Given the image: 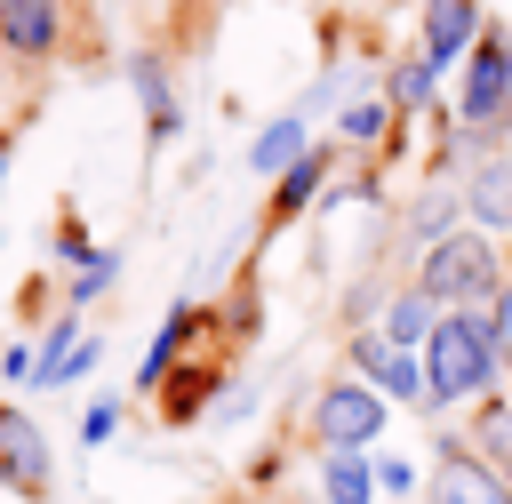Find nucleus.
<instances>
[{"label": "nucleus", "instance_id": "1", "mask_svg": "<svg viewBox=\"0 0 512 504\" xmlns=\"http://www.w3.org/2000/svg\"><path fill=\"white\" fill-rule=\"evenodd\" d=\"M480 392H504V344L488 336L480 304H456L424 336V416H456Z\"/></svg>", "mask_w": 512, "mask_h": 504}, {"label": "nucleus", "instance_id": "2", "mask_svg": "<svg viewBox=\"0 0 512 504\" xmlns=\"http://www.w3.org/2000/svg\"><path fill=\"white\" fill-rule=\"evenodd\" d=\"M448 128H456L464 160L512 144V32H504V24H480V40L456 56V104H448Z\"/></svg>", "mask_w": 512, "mask_h": 504}, {"label": "nucleus", "instance_id": "3", "mask_svg": "<svg viewBox=\"0 0 512 504\" xmlns=\"http://www.w3.org/2000/svg\"><path fill=\"white\" fill-rule=\"evenodd\" d=\"M504 272H512V248H504L496 232H480V224L440 232V240L416 248V264H408V280H416L440 312H456V304H488V296L504 288Z\"/></svg>", "mask_w": 512, "mask_h": 504}, {"label": "nucleus", "instance_id": "4", "mask_svg": "<svg viewBox=\"0 0 512 504\" xmlns=\"http://www.w3.org/2000/svg\"><path fill=\"white\" fill-rule=\"evenodd\" d=\"M384 424H392V400H384L368 376H352V368L328 376V384L312 392V416H304L312 448H376Z\"/></svg>", "mask_w": 512, "mask_h": 504}, {"label": "nucleus", "instance_id": "5", "mask_svg": "<svg viewBox=\"0 0 512 504\" xmlns=\"http://www.w3.org/2000/svg\"><path fill=\"white\" fill-rule=\"evenodd\" d=\"M344 368H352V376H368L392 408H416V416H424V352L392 344L376 320H360V328L344 336Z\"/></svg>", "mask_w": 512, "mask_h": 504}, {"label": "nucleus", "instance_id": "6", "mask_svg": "<svg viewBox=\"0 0 512 504\" xmlns=\"http://www.w3.org/2000/svg\"><path fill=\"white\" fill-rule=\"evenodd\" d=\"M424 504H512V480L488 472V464L464 448V432H440L432 472H424Z\"/></svg>", "mask_w": 512, "mask_h": 504}, {"label": "nucleus", "instance_id": "7", "mask_svg": "<svg viewBox=\"0 0 512 504\" xmlns=\"http://www.w3.org/2000/svg\"><path fill=\"white\" fill-rule=\"evenodd\" d=\"M456 192H464V224L512 240V144L504 152H472L464 176H456Z\"/></svg>", "mask_w": 512, "mask_h": 504}, {"label": "nucleus", "instance_id": "8", "mask_svg": "<svg viewBox=\"0 0 512 504\" xmlns=\"http://www.w3.org/2000/svg\"><path fill=\"white\" fill-rule=\"evenodd\" d=\"M48 480H56L48 432H40L24 408H0V488H16V496H48Z\"/></svg>", "mask_w": 512, "mask_h": 504}, {"label": "nucleus", "instance_id": "9", "mask_svg": "<svg viewBox=\"0 0 512 504\" xmlns=\"http://www.w3.org/2000/svg\"><path fill=\"white\" fill-rule=\"evenodd\" d=\"M400 112H392V96L376 88V96H344L336 104V144L344 152H360V160H400Z\"/></svg>", "mask_w": 512, "mask_h": 504}, {"label": "nucleus", "instance_id": "10", "mask_svg": "<svg viewBox=\"0 0 512 504\" xmlns=\"http://www.w3.org/2000/svg\"><path fill=\"white\" fill-rule=\"evenodd\" d=\"M336 168H344V144H336V136H328V144L312 136V144H304V152H296V160H288V168L272 176V224L304 216V208H312V200L328 192V176H336Z\"/></svg>", "mask_w": 512, "mask_h": 504}, {"label": "nucleus", "instance_id": "11", "mask_svg": "<svg viewBox=\"0 0 512 504\" xmlns=\"http://www.w3.org/2000/svg\"><path fill=\"white\" fill-rule=\"evenodd\" d=\"M480 24H488V0H416V48L440 56L448 72H456V56L480 40Z\"/></svg>", "mask_w": 512, "mask_h": 504}, {"label": "nucleus", "instance_id": "12", "mask_svg": "<svg viewBox=\"0 0 512 504\" xmlns=\"http://www.w3.org/2000/svg\"><path fill=\"white\" fill-rule=\"evenodd\" d=\"M56 40H64V0H0V48L8 56L40 64V56H56Z\"/></svg>", "mask_w": 512, "mask_h": 504}, {"label": "nucleus", "instance_id": "13", "mask_svg": "<svg viewBox=\"0 0 512 504\" xmlns=\"http://www.w3.org/2000/svg\"><path fill=\"white\" fill-rule=\"evenodd\" d=\"M440 80H448V64H440V56H424V48H408V56H392V64H384V96H392V112H400V120H424V112L440 104Z\"/></svg>", "mask_w": 512, "mask_h": 504}, {"label": "nucleus", "instance_id": "14", "mask_svg": "<svg viewBox=\"0 0 512 504\" xmlns=\"http://www.w3.org/2000/svg\"><path fill=\"white\" fill-rule=\"evenodd\" d=\"M456 224H464V192H456V176L432 168V184H424V192L408 200V216H400V240H408V256H416V248H432V240L456 232Z\"/></svg>", "mask_w": 512, "mask_h": 504}, {"label": "nucleus", "instance_id": "15", "mask_svg": "<svg viewBox=\"0 0 512 504\" xmlns=\"http://www.w3.org/2000/svg\"><path fill=\"white\" fill-rule=\"evenodd\" d=\"M464 448H472L488 472L512 480V392H480V400L464 408Z\"/></svg>", "mask_w": 512, "mask_h": 504}, {"label": "nucleus", "instance_id": "16", "mask_svg": "<svg viewBox=\"0 0 512 504\" xmlns=\"http://www.w3.org/2000/svg\"><path fill=\"white\" fill-rule=\"evenodd\" d=\"M128 88H136V104H144L152 144H176V136H184V112H176V80H168V64H160V56H128Z\"/></svg>", "mask_w": 512, "mask_h": 504}, {"label": "nucleus", "instance_id": "17", "mask_svg": "<svg viewBox=\"0 0 512 504\" xmlns=\"http://www.w3.org/2000/svg\"><path fill=\"white\" fill-rule=\"evenodd\" d=\"M200 328H208V312H200V304H176V312L160 320V336L144 344V360H136V392H160V376L192 352V336H200Z\"/></svg>", "mask_w": 512, "mask_h": 504}, {"label": "nucleus", "instance_id": "18", "mask_svg": "<svg viewBox=\"0 0 512 504\" xmlns=\"http://www.w3.org/2000/svg\"><path fill=\"white\" fill-rule=\"evenodd\" d=\"M432 320H440V304L416 288V280H400L384 304H376V328L392 336V344H408V352H424V336H432Z\"/></svg>", "mask_w": 512, "mask_h": 504}, {"label": "nucleus", "instance_id": "19", "mask_svg": "<svg viewBox=\"0 0 512 504\" xmlns=\"http://www.w3.org/2000/svg\"><path fill=\"white\" fill-rule=\"evenodd\" d=\"M320 504H376L368 448H320Z\"/></svg>", "mask_w": 512, "mask_h": 504}, {"label": "nucleus", "instance_id": "20", "mask_svg": "<svg viewBox=\"0 0 512 504\" xmlns=\"http://www.w3.org/2000/svg\"><path fill=\"white\" fill-rule=\"evenodd\" d=\"M304 144H312V112H280V120H264V128L248 136V168H256V176H280Z\"/></svg>", "mask_w": 512, "mask_h": 504}, {"label": "nucleus", "instance_id": "21", "mask_svg": "<svg viewBox=\"0 0 512 504\" xmlns=\"http://www.w3.org/2000/svg\"><path fill=\"white\" fill-rule=\"evenodd\" d=\"M160 392H168V408H160V416H168V424H192V416L208 408V392H216V368H168V376H160Z\"/></svg>", "mask_w": 512, "mask_h": 504}, {"label": "nucleus", "instance_id": "22", "mask_svg": "<svg viewBox=\"0 0 512 504\" xmlns=\"http://www.w3.org/2000/svg\"><path fill=\"white\" fill-rule=\"evenodd\" d=\"M368 464H376V504H416V488H424L416 456H400V448H368Z\"/></svg>", "mask_w": 512, "mask_h": 504}, {"label": "nucleus", "instance_id": "23", "mask_svg": "<svg viewBox=\"0 0 512 504\" xmlns=\"http://www.w3.org/2000/svg\"><path fill=\"white\" fill-rule=\"evenodd\" d=\"M112 280H120V248H88V256L72 264V288H64V296H72V312H80V304H96Z\"/></svg>", "mask_w": 512, "mask_h": 504}, {"label": "nucleus", "instance_id": "24", "mask_svg": "<svg viewBox=\"0 0 512 504\" xmlns=\"http://www.w3.org/2000/svg\"><path fill=\"white\" fill-rule=\"evenodd\" d=\"M112 432H120V392H104V400H88V416H80V440H88V448H104Z\"/></svg>", "mask_w": 512, "mask_h": 504}, {"label": "nucleus", "instance_id": "25", "mask_svg": "<svg viewBox=\"0 0 512 504\" xmlns=\"http://www.w3.org/2000/svg\"><path fill=\"white\" fill-rule=\"evenodd\" d=\"M0 376H8V384H32V344H8V352H0Z\"/></svg>", "mask_w": 512, "mask_h": 504}, {"label": "nucleus", "instance_id": "26", "mask_svg": "<svg viewBox=\"0 0 512 504\" xmlns=\"http://www.w3.org/2000/svg\"><path fill=\"white\" fill-rule=\"evenodd\" d=\"M56 256H64V264H80V256H88V232H80V224H64V232H56Z\"/></svg>", "mask_w": 512, "mask_h": 504}, {"label": "nucleus", "instance_id": "27", "mask_svg": "<svg viewBox=\"0 0 512 504\" xmlns=\"http://www.w3.org/2000/svg\"><path fill=\"white\" fill-rule=\"evenodd\" d=\"M0 192H8V128H0Z\"/></svg>", "mask_w": 512, "mask_h": 504}, {"label": "nucleus", "instance_id": "28", "mask_svg": "<svg viewBox=\"0 0 512 504\" xmlns=\"http://www.w3.org/2000/svg\"><path fill=\"white\" fill-rule=\"evenodd\" d=\"M504 392H512V360H504Z\"/></svg>", "mask_w": 512, "mask_h": 504}, {"label": "nucleus", "instance_id": "29", "mask_svg": "<svg viewBox=\"0 0 512 504\" xmlns=\"http://www.w3.org/2000/svg\"><path fill=\"white\" fill-rule=\"evenodd\" d=\"M504 248H512V240H504Z\"/></svg>", "mask_w": 512, "mask_h": 504}]
</instances>
